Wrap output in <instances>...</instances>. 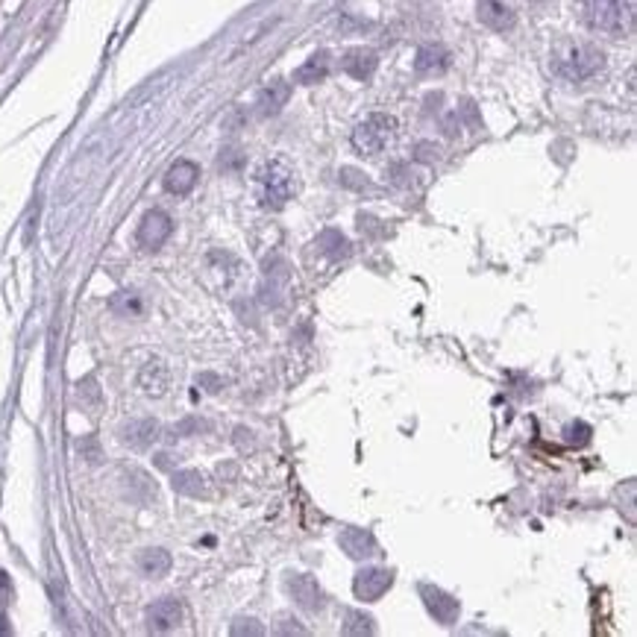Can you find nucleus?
Returning <instances> with one entry per match:
<instances>
[{
	"label": "nucleus",
	"mask_w": 637,
	"mask_h": 637,
	"mask_svg": "<svg viewBox=\"0 0 637 637\" xmlns=\"http://www.w3.org/2000/svg\"><path fill=\"white\" fill-rule=\"evenodd\" d=\"M605 65V57L600 47H593L588 42H576V38H561L552 47V71L570 79V83H581V79H590L593 74H600Z\"/></svg>",
	"instance_id": "obj_1"
},
{
	"label": "nucleus",
	"mask_w": 637,
	"mask_h": 637,
	"mask_svg": "<svg viewBox=\"0 0 637 637\" xmlns=\"http://www.w3.org/2000/svg\"><path fill=\"white\" fill-rule=\"evenodd\" d=\"M329 74V53L327 50H318L315 57H308L300 68L294 71V83L300 86H315L320 79H327Z\"/></svg>",
	"instance_id": "obj_18"
},
{
	"label": "nucleus",
	"mask_w": 637,
	"mask_h": 637,
	"mask_svg": "<svg viewBox=\"0 0 637 637\" xmlns=\"http://www.w3.org/2000/svg\"><path fill=\"white\" fill-rule=\"evenodd\" d=\"M341 632H344V634H350V637L373 634V632H376V626H373V617H368V614H361V611H347V617H344V626H341Z\"/></svg>",
	"instance_id": "obj_23"
},
{
	"label": "nucleus",
	"mask_w": 637,
	"mask_h": 637,
	"mask_svg": "<svg viewBox=\"0 0 637 637\" xmlns=\"http://www.w3.org/2000/svg\"><path fill=\"white\" fill-rule=\"evenodd\" d=\"M450 68V50L441 45H426L417 50L414 57V71L420 77H432V74H444Z\"/></svg>",
	"instance_id": "obj_16"
},
{
	"label": "nucleus",
	"mask_w": 637,
	"mask_h": 637,
	"mask_svg": "<svg viewBox=\"0 0 637 637\" xmlns=\"http://www.w3.org/2000/svg\"><path fill=\"white\" fill-rule=\"evenodd\" d=\"M286 585H288V593L294 596V602L300 605L303 611L315 614V611H320V608H323V590H320V585L308 573L288 576Z\"/></svg>",
	"instance_id": "obj_8"
},
{
	"label": "nucleus",
	"mask_w": 637,
	"mask_h": 637,
	"mask_svg": "<svg viewBox=\"0 0 637 637\" xmlns=\"http://www.w3.org/2000/svg\"><path fill=\"white\" fill-rule=\"evenodd\" d=\"M233 634H265V629L256 620H235Z\"/></svg>",
	"instance_id": "obj_27"
},
{
	"label": "nucleus",
	"mask_w": 637,
	"mask_h": 637,
	"mask_svg": "<svg viewBox=\"0 0 637 637\" xmlns=\"http://www.w3.org/2000/svg\"><path fill=\"white\" fill-rule=\"evenodd\" d=\"M183 617H185L183 602L165 596V600H156L151 608H147V629H151L153 634H165V632H173L176 626H180Z\"/></svg>",
	"instance_id": "obj_7"
},
{
	"label": "nucleus",
	"mask_w": 637,
	"mask_h": 637,
	"mask_svg": "<svg viewBox=\"0 0 637 637\" xmlns=\"http://www.w3.org/2000/svg\"><path fill=\"white\" fill-rule=\"evenodd\" d=\"M479 21L485 26H491V30L496 33H506L514 26V21H517V16H514V9L508 4H503V0H479Z\"/></svg>",
	"instance_id": "obj_12"
},
{
	"label": "nucleus",
	"mask_w": 637,
	"mask_h": 637,
	"mask_svg": "<svg viewBox=\"0 0 637 637\" xmlns=\"http://www.w3.org/2000/svg\"><path fill=\"white\" fill-rule=\"evenodd\" d=\"M391 585H394V570H385V567H368L352 579V590L364 602H376L379 596L388 593Z\"/></svg>",
	"instance_id": "obj_6"
},
{
	"label": "nucleus",
	"mask_w": 637,
	"mask_h": 637,
	"mask_svg": "<svg viewBox=\"0 0 637 637\" xmlns=\"http://www.w3.org/2000/svg\"><path fill=\"white\" fill-rule=\"evenodd\" d=\"M171 385V373L162 361H147L139 371V388L147 397H165Z\"/></svg>",
	"instance_id": "obj_13"
},
{
	"label": "nucleus",
	"mask_w": 637,
	"mask_h": 637,
	"mask_svg": "<svg viewBox=\"0 0 637 637\" xmlns=\"http://www.w3.org/2000/svg\"><path fill=\"white\" fill-rule=\"evenodd\" d=\"M564 441L570 446H585L590 441V426L588 423H570L564 429Z\"/></svg>",
	"instance_id": "obj_24"
},
{
	"label": "nucleus",
	"mask_w": 637,
	"mask_h": 637,
	"mask_svg": "<svg viewBox=\"0 0 637 637\" xmlns=\"http://www.w3.org/2000/svg\"><path fill=\"white\" fill-rule=\"evenodd\" d=\"M579 16L590 30L629 33L634 26V0H579Z\"/></svg>",
	"instance_id": "obj_2"
},
{
	"label": "nucleus",
	"mask_w": 637,
	"mask_h": 637,
	"mask_svg": "<svg viewBox=\"0 0 637 637\" xmlns=\"http://www.w3.org/2000/svg\"><path fill=\"white\" fill-rule=\"evenodd\" d=\"M420 596H423V605L426 611L435 617L438 622H444V626H453V622L458 620V600L450 593H444L441 588H432V585H423L420 588Z\"/></svg>",
	"instance_id": "obj_9"
},
{
	"label": "nucleus",
	"mask_w": 637,
	"mask_h": 637,
	"mask_svg": "<svg viewBox=\"0 0 637 637\" xmlns=\"http://www.w3.org/2000/svg\"><path fill=\"white\" fill-rule=\"evenodd\" d=\"M77 450L83 453V455L89 458L91 465H98L100 458H103V455H100V444H98V438H83V441L77 444Z\"/></svg>",
	"instance_id": "obj_26"
},
{
	"label": "nucleus",
	"mask_w": 637,
	"mask_h": 637,
	"mask_svg": "<svg viewBox=\"0 0 637 637\" xmlns=\"http://www.w3.org/2000/svg\"><path fill=\"white\" fill-rule=\"evenodd\" d=\"M197 180H200L197 162H192V159H176L173 165L168 168V173H165V192H168V194H176V197H185V194L197 185Z\"/></svg>",
	"instance_id": "obj_10"
},
{
	"label": "nucleus",
	"mask_w": 637,
	"mask_h": 637,
	"mask_svg": "<svg viewBox=\"0 0 637 637\" xmlns=\"http://www.w3.org/2000/svg\"><path fill=\"white\" fill-rule=\"evenodd\" d=\"M79 400H83L89 409H94V405L100 402V388L94 385V379H86V382H79Z\"/></svg>",
	"instance_id": "obj_25"
},
{
	"label": "nucleus",
	"mask_w": 637,
	"mask_h": 637,
	"mask_svg": "<svg viewBox=\"0 0 637 637\" xmlns=\"http://www.w3.org/2000/svg\"><path fill=\"white\" fill-rule=\"evenodd\" d=\"M110 308L115 311V315H120V318H141L144 303H141L139 294H132V291H118V294H112Z\"/></svg>",
	"instance_id": "obj_21"
},
{
	"label": "nucleus",
	"mask_w": 637,
	"mask_h": 637,
	"mask_svg": "<svg viewBox=\"0 0 637 637\" xmlns=\"http://www.w3.org/2000/svg\"><path fill=\"white\" fill-rule=\"evenodd\" d=\"M171 233H173L171 214L162 212V209H151L141 218V224H139V244H141V250L156 253L162 244L171 238Z\"/></svg>",
	"instance_id": "obj_5"
},
{
	"label": "nucleus",
	"mask_w": 637,
	"mask_h": 637,
	"mask_svg": "<svg viewBox=\"0 0 637 637\" xmlns=\"http://www.w3.org/2000/svg\"><path fill=\"white\" fill-rule=\"evenodd\" d=\"M376 65H379V57H376L373 50H368V47L347 50L344 59H341L344 74H350L352 79H371L376 74Z\"/></svg>",
	"instance_id": "obj_15"
},
{
	"label": "nucleus",
	"mask_w": 637,
	"mask_h": 637,
	"mask_svg": "<svg viewBox=\"0 0 637 637\" xmlns=\"http://www.w3.org/2000/svg\"><path fill=\"white\" fill-rule=\"evenodd\" d=\"M256 183H259V200L262 206L270 209H279L294 197L297 192V180H294V171L286 165L282 159H270L259 168L256 173Z\"/></svg>",
	"instance_id": "obj_3"
},
{
	"label": "nucleus",
	"mask_w": 637,
	"mask_h": 637,
	"mask_svg": "<svg viewBox=\"0 0 637 637\" xmlns=\"http://www.w3.org/2000/svg\"><path fill=\"white\" fill-rule=\"evenodd\" d=\"M197 382H200V385H212V388H209L212 394H214V391H221V379H218V376H209V373H203V376L197 379Z\"/></svg>",
	"instance_id": "obj_28"
},
{
	"label": "nucleus",
	"mask_w": 637,
	"mask_h": 637,
	"mask_svg": "<svg viewBox=\"0 0 637 637\" xmlns=\"http://www.w3.org/2000/svg\"><path fill=\"white\" fill-rule=\"evenodd\" d=\"M173 491L183 494V496H206L209 494V485H206V476H203L200 470H180L173 473Z\"/></svg>",
	"instance_id": "obj_20"
},
{
	"label": "nucleus",
	"mask_w": 637,
	"mask_h": 637,
	"mask_svg": "<svg viewBox=\"0 0 637 637\" xmlns=\"http://www.w3.org/2000/svg\"><path fill=\"white\" fill-rule=\"evenodd\" d=\"M394 135H397V120L385 112H373L352 130V147L364 156H376L394 141Z\"/></svg>",
	"instance_id": "obj_4"
},
{
	"label": "nucleus",
	"mask_w": 637,
	"mask_h": 637,
	"mask_svg": "<svg viewBox=\"0 0 637 637\" xmlns=\"http://www.w3.org/2000/svg\"><path fill=\"white\" fill-rule=\"evenodd\" d=\"M139 570L147 576V579H162V576H168L171 570V552L168 549H144L139 555Z\"/></svg>",
	"instance_id": "obj_19"
},
{
	"label": "nucleus",
	"mask_w": 637,
	"mask_h": 637,
	"mask_svg": "<svg viewBox=\"0 0 637 637\" xmlns=\"http://www.w3.org/2000/svg\"><path fill=\"white\" fill-rule=\"evenodd\" d=\"M338 547H341L350 559H371V555H376V538L368 532V528H344L341 535H338Z\"/></svg>",
	"instance_id": "obj_11"
},
{
	"label": "nucleus",
	"mask_w": 637,
	"mask_h": 637,
	"mask_svg": "<svg viewBox=\"0 0 637 637\" xmlns=\"http://www.w3.org/2000/svg\"><path fill=\"white\" fill-rule=\"evenodd\" d=\"M288 98H291V86L286 83V79H274V83L270 86H265L262 89V94H259V115L262 118H270V115H277L282 106L288 103Z\"/></svg>",
	"instance_id": "obj_17"
},
{
	"label": "nucleus",
	"mask_w": 637,
	"mask_h": 637,
	"mask_svg": "<svg viewBox=\"0 0 637 637\" xmlns=\"http://www.w3.org/2000/svg\"><path fill=\"white\" fill-rule=\"evenodd\" d=\"M318 247L320 253H327L329 259H347L350 256V241L338 233V229H327V233L318 238Z\"/></svg>",
	"instance_id": "obj_22"
},
{
	"label": "nucleus",
	"mask_w": 637,
	"mask_h": 637,
	"mask_svg": "<svg viewBox=\"0 0 637 637\" xmlns=\"http://www.w3.org/2000/svg\"><path fill=\"white\" fill-rule=\"evenodd\" d=\"M120 438H124V444L132 446V450H147V446H153L159 441V423L151 417L132 420V423L120 429Z\"/></svg>",
	"instance_id": "obj_14"
}]
</instances>
